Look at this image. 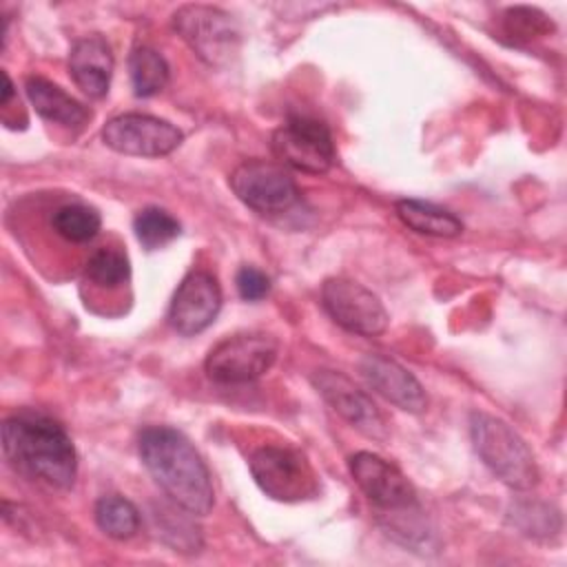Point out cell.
<instances>
[{
  "instance_id": "25",
  "label": "cell",
  "mask_w": 567,
  "mask_h": 567,
  "mask_svg": "<svg viewBox=\"0 0 567 567\" xmlns=\"http://www.w3.org/2000/svg\"><path fill=\"white\" fill-rule=\"evenodd\" d=\"M155 525H157V534L171 545L175 547V551H197L202 547V538H199V529L182 514H177L173 509H162V514H155Z\"/></svg>"
},
{
  "instance_id": "16",
  "label": "cell",
  "mask_w": 567,
  "mask_h": 567,
  "mask_svg": "<svg viewBox=\"0 0 567 567\" xmlns=\"http://www.w3.org/2000/svg\"><path fill=\"white\" fill-rule=\"evenodd\" d=\"M24 89L33 109L53 124L82 126L91 117V111L82 102L71 97L66 91H62L58 84H53L47 78L31 75Z\"/></svg>"
},
{
  "instance_id": "13",
  "label": "cell",
  "mask_w": 567,
  "mask_h": 567,
  "mask_svg": "<svg viewBox=\"0 0 567 567\" xmlns=\"http://www.w3.org/2000/svg\"><path fill=\"white\" fill-rule=\"evenodd\" d=\"M221 308V288L206 270H190L177 286L171 306L168 323L182 337H193L206 330Z\"/></svg>"
},
{
  "instance_id": "7",
  "label": "cell",
  "mask_w": 567,
  "mask_h": 567,
  "mask_svg": "<svg viewBox=\"0 0 567 567\" xmlns=\"http://www.w3.org/2000/svg\"><path fill=\"white\" fill-rule=\"evenodd\" d=\"M233 193L261 215H281L295 208L301 190L284 164L268 159H246L230 173Z\"/></svg>"
},
{
  "instance_id": "12",
  "label": "cell",
  "mask_w": 567,
  "mask_h": 567,
  "mask_svg": "<svg viewBox=\"0 0 567 567\" xmlns=\"http://www.w3.org/2000/svg\"><path fill=\"white\" fill-rule=\"evenodd\" d=\"M350 474L372 505L383 512H396L414 507L416 489L408 476L372 452H357L348 461Z\"/></svg>"
},
{
  "instance_id": "10",
  "label": "cell",
  "mask_w": 567,
  "mask_h": 567,
  "mask_svg": "<svg viewBox=\"0 0 567 567\" xmlns=\"http://www.w3.org/2000/svg\"><path fill=\"white\" fill-rule=\"evenodd\" d=\"M102 140L111 151L122 155L162 157L182 144L184 133L166 120L146 113H124L104 124Z\"/></svg>"
},
{
  "instance_id": "15",
  "label": "cell",
  "mask_w": 567,
  "mask_h": 567,
  "mask_svg": "<svg viewBox=\"0 0 567 567\" xmlns=\"http://www.w3.org/2000/svg\"><path fill=\"white\" fill-rule=\"evenodd\" d=\"M69 73L89 97H104L113 75V53L104 38L86 35L69 53Z\"/></svg>"
},
{
  "instance_id": "9",
  "label": "cell",
  "mask_w": 567,
  "mask_h": 567,
  "mask_svg": "<svg viewBox=\"0 0 567 567\" xmlns=\"http://www.w3.org/2000/svg\"><path fill=\"white\" fill-rule=\"evenodd\" d=\"M321 303L330 319L348 332L377 337L388 328V310L363 284L348 277H330L321 286Z\"/></svg>"
},
{
  "instance_id": "8",
  "label": "cell",
  "mask_w": 567,
  "mask_h": 567,
  "mask_svg": "<svg viewBox=\"0 0 567 567\" xmlns=\"http://www.w3.org/2000/svg\"><path fill=\"white\" fill-rule=\"evenodd\" d=\"M272 153L284 166L301 173H328L337 151L330 128L310 115H290L272 133Z\"/></svg>"
},
{
  "instance_id": "23",
  "label": "cell",
  "mask_w": 567,
  "mask_h": 567,
  "mask_svg": "<svg viewBox=\"0 0 567 567\" xmlns=\"http://www.w3.org/2000/svg\"><path fill=\"white\" fill-rule=\"evenodd\" d=\"M551 20L534 7H509L501 16V33L512 42H529L551 31Z\"/></svg>"
},
{
  "instance_id": "20",
  "label": "cell",
  "mask_w": 567,
  "mask_h": 567,
  "mask_svg": "<svg viewBox=\"0 0 567 567\" xmlns=\"http://www.w3.org/2000/svg\"><path fill=\"white\" fill-rule=\"evenodd\" d=\"M53 230L73 244H84L93 239L102 226L100 213L86 204H64L51 215Z\"/></svg>"
},
{
  "instance_id": "19",
  "label": "cell",
  "mask_w": 567,
  "mask_h": 567,
  "mask_svg": "<svg viewBox=\"0 0 567 567\" xmlns=\"http://www.w3.org/2000/svg\"><path fill=\"white\" fill-rule=\"evenodd\" d=\"M95 523L106 536L126 540L140 529V512L122 496H102L95 503Z\"/></svg>"
},
{
  "instance_id": "6",
  "label": "cell",
  "mask_w": 567,
  "mask_h": 567,
  "mask_svg": "<svg viewBox=\"0 0 567 567\" xmlns=\"http://www.w3.org/2000/svg\"><path fill=\"white\" fill-rule=\"evenodd\" d=\"M279 346L266 332H239L215 343L204 361L208 379L221 385L250 383L264 377L275 359Z\"/></svg>"
},
{
  "instance_id": "11",
  "label": "cell",
  "mask_w": 567,
  "mask_h": 567,
  "mask_svg": "<svg viewBox=\"0 0 567 567\" xmlns=\"http://www.w3.org/2000/svg\"><path fill=\"white\" fill-rule=\"evenodd\" d=\"M312 385L323 396V401L352 427L377 441L388 439V425L383 414L379 412L374 401L346 374L337 370H317L312 374Z\"/></svg>"
},
{
  "instance_id": "24",
  "label": "cell",
  "mask_w": 567,
  "mask_h": 567,
  "mask_svg": "<svg viewBox=\"0 0 567 567\" xmlns=\"http://www.w3.org/2000/svg\"><path fill=\"white\" fill-rule=\"evenodd\" d=\"M84 275L91 284L113 290V288H120L128 279L131 264L122 250L100 248L89 257V261L84 266Z\"/></svg>"
},
{
  "instance_id": "14",
  "label": "cell",
  "mask_w": 567,
  "mask_h": 567,
  "mask_svg": "<svg viewBox=\"0 0 567 567\" xmlns=\"http://www.w3.org/2000/svg\"><path fill=\"white\" fill-rule=\"evenodd\" d=\"M359 372L365 383L392 405L412 414L425 412L427 394L423 385L408 368H403L394 359L383 354H365L359 361Z\"/></svg>"
},
{
  "instance_id": "5",
  "label": "cell",
  "mask_w": 567,
  "mask_h": 567,
  "mask_svg": "<svg viewBox=\"0 0 567 567\" xmlns=\"http://www.w3.org/2000/svg\"><path fill=\"white\" fill-rule=\"evenodd\" d=\"M250 474L259 489L281 503L312 498L319 481L308 458L288 445H261L250 456Z\"/></svg>"
},
{
  "instance_id": "18",
  "label": "cell",
  "mask_w": 567,
  "mask_h": 567,
  "mask_svg": "<svg viewBox=\"0 0 567 567\" xmlns=\"http://www.w3.org/2000/svg\"><path fill=\"white\" fill-rule=\"evenodd\" d=\"M128 75L137 97H153L168 84L171 73L162 53L151 47H137L128 58Z\"/></svg>"
},
{
  "instance_id": "22",
  "label": "cell",
  "mask_w": 567,
  "mask_h": 567,
  "mask_svg": "<svg viewBox=\"0 0 567 567\" xmlns=\"http://www.w3.org/2000/svg\"><path fill=\"white\" fill-rule=\"evenodd\" d=\"M133 230H135L137 241L146 250H155V248L171 244L179 235L182 226L168 210L157 208V206H146L135 215Z\"/></svg>"
},
{
  "instance_id": "17",
  "label": "cell",
  "mask_w": 567,
  "mask_h": 567,
  "mask_svg": "<svg viewBox=\"0 0 567 567\" xmlns=\"http://www.w3.org/2000/svg\"><path fill=\"white\" fill-rule=\"evenodd\" d=\"M394 213L401 219L403 226L419 235L427 237H456L463 230L461 219L432 204V202H421V199H399L394 204Z\"/></svg>"
},
{
  "instance_id": "2",
  "label": "cell",
  "mask_w": 567,
  "mask_h": 567,
  "mask_svg": "<svg viewBox=\"0 0 567 567\" xmlns=\"http://www.w3.org/2000/svg\"><path fill=\"white\" fill-rule=\"evenodd\" d=\"M7 463L31 481L69 489L78 474V454L66 430L47 414L18 412L2 423Z\"/></svg>"
},
{
  "instance_id": "4",
  "label": "cell",
  "mask_w": 567,
  "mask_h": 567,
  "mask_svg": "<svg viewBox=\"0 0 567 567\" xmlns=\"http://www.w3.org/2000/svg\"><path fill=\"white\" fill-rule=\"evenodd\" d=\"M173 29L210 66L230 62L239 51V24L219 7L184 4L173 13Z\"/></svg>"
},
{
  "instance_id": "1",
  "label": "cell",
  "mask_w": 567,
  "mask_h": 567,
  "mask_svg": "<svg viewBox=\"0 0 567 567\" xmlns=\"http://www.w3.org/2000/svg\"><path fill=\"white\" fill-rule=\"evenodd\" d=\"M137 452L157 487L184 512L206 516L215 503L210 472L195 445L168 425L140 432Z\"/></svg>"
},
{
  "instance_id": "21",
  "label": "cell",
  "mask_w": 567,
  "mask_h": 567,
  "mask_svg": "<svg viewBox=\"0 0 567 567\" xmlns=\"http://www.w3.org/2000/svg\"><path fill=\"white\" fill-rule=\"evenodd\" d=\"M509 520L525 536L549 538L560 532V514L556 507L540 501H518L509 507Z\"/></svg>"
},
{
  "instance_id": "26",
  "label": "cell",
  "mask_w": 567,
  "mask_h": 567,
  "mask_svg": "<svg viewBox=\"0 0 567 567\" xmlns=\"http://www.w3.org/2000/svg\"><path fill=\"white\" fill-rule=\"evenodd\" d=\"M235 286L239 297L246 301H259L270 292L268 275L255 266H241L235 275Z\"/></svg>"
},
{
  "instance_id": "3",
  "label": "cell",
  "mask_w": 567,
  "mask_h": 567,
  "mask_svg": "<svg viewBox=\"0 0 567 567\" xmlns=\"http://www.w3.org/2000/svg\"><path fill=\"white\" fill-rule=\"evenodd\" d=\"M470 436L481 461L512 489H532L538 483V465L525 439L503 419L472 412Z\"/></svg>"
}]
</instances>
